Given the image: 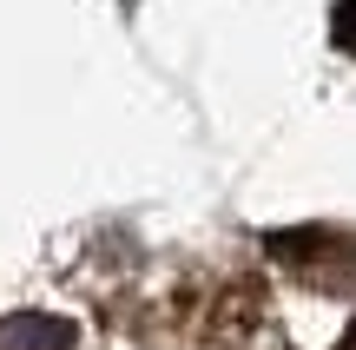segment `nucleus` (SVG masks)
<instances>
[{
  "instance_id": "1",
  "label": "nucleus",
  "mask_w": 356,
  "mask_h": 350,
  "mask_svg": "<svg viewBox=\"0 0 356 350\" xmlns=\"http://www.w3.org/2000/svg\"><path fill=\"white\" fill-rule=\"evenodd\" d=\"M284 264L310 285H356V238L343 232H297V238H270Z\"/></svg>"
},
{
  "instance_id": "2",
  "label": "nucleus",
  "mask_w": 356,
  "mask_h": 350,
  "mask_svg": "<svg viewBox=\"0 0 356 350\" xmlns=\"http://www.w3.org/2000/svg\"><path fill=\"white\" fill-rule=\"evenodd\" d=\"M73 331L60 317H7L0 324V350H66Z\"/></svg>"
},
{
  "instance_id": "3",
  "label": "nucleus",
  "mask_w": 356,
  "mask_h": 350,
  "mask_svg": "<svg viewBox=\"0 0 356 350\" xmlns=\"http://www.w3.org/2000/svg\"><path fill=\"white\" fill-rule=\"evenodd\" d=\"M330 40L343 53H356V0H337V7H330Z\"/></svg>"
},
{
  "instance_id": "4",
  "label": "nucleus",
  "mask_w": 356,
  "mask_h": 350,
  "mask_svg": "<svg viewBox=\"0 0 356 350\" xmlns=\"http://www.w3.org/2000/svg\"><path fill=\"white\" fill-rule=\"evenodd\" d=\"M337 350H356V324H350V337H343V344H337Z\"/></svg>"
}]
</instances>
